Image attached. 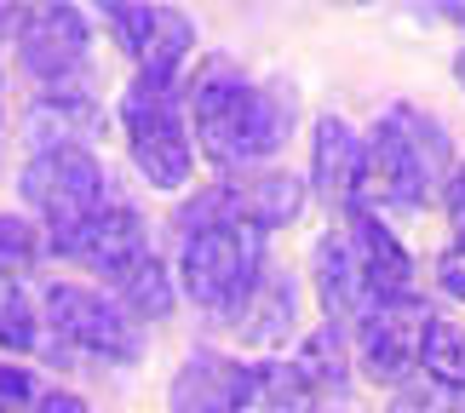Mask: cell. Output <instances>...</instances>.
<instances>
[{"instance_id": "cell-17", "label": "cell", "mask_w": 465, "mask_h": 413, "mask_svg": "<svg viewBox=\"0 0 465 413\" xmlns=\"http://www.w3.org/2000/svg\"><path fill=\"white\" fill-rule=\"evenodd\" d=\"M293 304H299L293 281L264 270V281L253 287V299H247L242 310L230 316V328H236L247 345H282V339L293 333Z\"/></svg>"}, {"instance_id": "cell-2", "label": "cell", "mask_w": 465, "mask_h": 413, "mask_svg": "<svg viewBox=\"0 0 465 413\" xmlns=\"http://www.w3.org/2000/svg\"><path fill=\"white\" fill-rule=\"evenodd\" d=\"M121 133H127L133 167L155 190H184L195 167L190 115H184V75H138L121 93Z\"/></svg>"}, {"instance_id": "cell-7", "label": "cell", "mask_w": 465, "mask_h": 413, "mask_svg": "<svg viewBox=\"0 0 465 413\" xmlns=\"http://www.w3.org/2000/svg\"><path fill=\"white\" fill-rule=\"evenodd\" d=\"M41 310H46L52 339H64L69 350L104 356V362H133V356H138V328H133V316L121 310L115 299L93 293V287H81V281H52L46 293H41Z\"/></svg>"}, {"instance_id": "cell-27", "label": "cell", "mask_w": 465, "mask_h": 413, "mask_svg": "<svg viewBox=\"0 0 465 413\" xmlns=\"http://www.w3.org/2000/svg\"><path fill=\"white\" fill-rule=\"evenodd\" d=\"M442 207H449V219L460 224V236H465V167L449 178V190H442Z\"/></svg>"}, {"instance_id": "cell-12", "label": "cell", "mask_w": 465, "mask_h": 413, "mask_svg": "<svg viewBox=\"0 0 465 413\" xmlns=\"http://www.w3.org/2000/svg\"><path fill=\"white\" fill-rule=\"evenodd\" d=\"M311 184L328 207H351L368 190V138L351 127L345 115H322L311 138Z\"/></svg>"}, {"instance_id": "cell-31", "label": "cell", "mask_w": 465, "mask_h": 413, "mask_svg": "<svg viewBox=\"0 0 465 413\" xmlns=\"http://www.w3.org/2000/svg\"><path fill=\"white\" fill-rule=\"evenodd\" d=\"M0 127H6V121H0Z\"/></svg>"}, {"instance_id": "cell-23", "label": "cell", "mask_w": 465, "mask_h": 413, "mask_svg": "<svg viewBox=\"0 0 465 413\" xmlns=\"http://www.w3.org/2000/svg\"><path fill=\"white\" fill-rule=\"evenodd\" d=\"M41 259V230L17 212H0V276H24Z\"/></svg>"}, {"instance_id": "cell-21", "label": "cell", "mask_w": 465, "mask_h": 413, "mask_svg": "<svg viewBox=\"0 0 465 413\" xmlns=\"http://www.w3.org/2000/svg\"><path fill=\"white\" fill-rule=\"evenodd\" d=\"M41 310H35V299L24 293V281L17 276H0V350L12 356H29L41 350Z\"/></svg>"}, {"instance_id": "cell-29", "label": "cell", "mask_w": 465, "mask_h": 413, "mask_svg": "<svg viewBox=\"0 0 465 413\" xmlns=\"http://www.w3.org/2000/svg\"><path fill=\"white\" fill-rule=\"evenodd\" d=\"M454 81L465 86V46H460V58H454Z\"/></svg>"}, {"instance_id": "cell-3", "label": "cell", "mask_w": 465, "mask_h": 413, "mask_svg": "<svg viewBox=\"0 0 465 413\" xmlns=\"http://www.w3.org/2000/svg\"><path fill=\"white\" fill-rule=\"evenodd\" d=\"M449 172V138L414 103H397L368 133V190L397 212H420L431 202L437 178Z\"/></svg>"}, {"instance_id": "cell-1", "label": "cell", "mask_w": 465, "mask_h": 413, "mask_svg": "<svg viewBox=\"0 0 465 413\" xmlns=\"http://www.w3.org/2000/svg\"><path fill=\"white\" fill-rule=\"evenodd\" d=\"M293 93L282 81H247L230 58H202L184 81V115L202 150L219 172H242L253 161L276 155L293 133Z\"/></svg>"}, {"instance_id": "cell-10", "label": "cell", "mask_w": 465, "mask_h": 413, "mask_svg": "<svg viewBox=\"0 0 465 413\" xmlns=\"http://www.w3.org/2000/svg\"><path fill=\"white\" fill-rule=\"evenodd\" d=\"M115 46L138 58V75H184L195 46V24L178 6H104Z\"/></svg>"}, {"instance_id": "cell-26", "label": "cell", "mask_w": 465, "mask_h": 413, "mask_svg": "<svg viewBox=\"0 0 465 413\" xmlns=\"http://www.w3.org/2000/svg\"><path fill=\"white\" fill-rule=\"evenodd\" d=\"M437 281H442V287H449V293L465 304V236H454V247L437 259Z\"/></svg>"}, {"instance_id": "cell-28", "label": "cell", "mask_w": 465, "mask_h": 413, "mask_svg": "<svg viewBox=\"0 0 465 413\" xmlns=\"http://www.w3.org/2000/svg\"><path fill=\"white\" fill-rule=\"evenodd\" d=\"M17 29H24V12H17V6H0V34H17Z\"/></svg>"}, {"instance_id": "cell-19", "label": "cell", "mask_w": 465, "mask_h": 413, "mask_svg": "<svg viewBox=\"0 0 465 413\" xmlns=\"http://www.w3.org/2000/svg\"><path fill=\"white\" fill-rule=\"evenodd\" d=\"M242 413H322V408L299 385L293 362H253V397H247Z\"/></svg>"}, {"instance_id": "cell-20", "label": "cell", "mask_w": 465, "mask_h": 413, "mask_svg": "<svg viewBox=\"0 0 465 413\" xmlns=\"http://www.w3.org/2000/svg\"><path fill=\"white\" fill-rule=\"evenodd\" d=\"M115 293H121V310L127 316H173V276H167V264H161L155 253L150 259H138L127 276H115Z\"/></svg>"}, {"instance_id": "cell-24", "label": "cell", "mask_w": 465, "mask_h": 413, "mask_svg": "<svg viewBox=\"0 0 465 413\" xmlns=\"http://www.w3.org/2000/svg\"><path fill=\"white\" fill-rule=\"evenodd\" d=\"M385 413H465V402L454 397V390H442V385L425 379V385H402Z\"/></svg>"}, {"instance_id": "cell-4", "label": "cell", "mask_w": 465, "mask_h": 413, "mask_svg": "<svg viewBox=\"0 0 465 413\" xmlns=\"http://www.w3.org/2000/svg\"><path fill=\"white\" fill-rule=\"evenodd\" d=\"M178 276H184V293L202 304V310L230 321L253 299V287L264 281V230L219 224V230H202V236H184Z\"/></svg>"}, {"instance_id": "cell-30", "label": "cell", "mask_w": 465, "mask_h": 413, "mask_svg": "<svg viewBox=\"0 0 465 413\" xmlns=\"http://www.w3.org/2000/svg\"><path fill=\"white\" fill-rule=\"evenodd\" d=\"M322 413H333V408H322Z\"/></svg>"}, {"instance_id": "cell-25", "label": "cell", "mask_w": 465, "mask_h": 413, "mask_svg": "<svg viewBox=\"0 0 465 413\" xmlns=\"http://www.w3.org/2000/svg\"><path fill=\"white\" fill-rule=\"evenodd\" d=\"M35 379H29V368H17V362H0V413H35Z\"/></svg>"}, {"instance_id": "cell-22", "label": "cell", "mask_w": 465, "mask_h": 413, "mask_svg": "<svg viewBox=\"0 0 465 413\" xmlns=\"http://www.w3.org/2000/svg\"><path fill=\"white\" fill-rule=\"evenodd\" d=\"M420 368H425V379L442 385V390H465V328L460 321H431V333H425V356H420Z\"/></svg>"}, {"instance_id": "cell-8", "label": "cell", "mask_w": 465, "mask_h": 413, "mask_svg": "<svg viewBox=\"0 0 465 413\" xmlns=\"http://www.w3.org/2000/svg\"><path fill=\"white\" fill-rule=\"evenodd\" d=\"M86 46H93V29H86L81 6H35V12H24V29H17V64H24L46 93H58V86H69L81 75Z\"/></svg>"}, {"instance_id": "cell-18", "label": "cell", "mask_w": 465, "mask_h": 413, "mask_svg": "<svg viewBox=\"0 0 465 413\" xmlns=\"http://www.w3.org/2000/svg\"><path fill=\"white\" fill-rule=\"evenodd\" d=\"M293 373L311 397H339L351 385V368H345V345H339V328H316L293 356Z\"/></svg>"}, {"instance_id": "cell-15", "label": "cell", "mask_w": 465, "mask_h": 413, "mask_svg": "<svg viewBox=\"0 0 465 413\" xmlns=\"http://www.w3.org/2000/svg\"><path fill=\"white\" fill-rule=\"evenodd\" d=\"M311 281H316V299H322V316H328V328H339V321H362V310L373 304L362 270H356V253L345 241V230H328V236L316 241L311 253Z\"/></svg>"}, {"instance_id": "cell-5", "label": "cell", "mask_w": 465, "mask_h": 413, "mask_svg": "<svg viewBox=\"0 0 465 413\" xmlns=\"http://www.w3.org/2000/svg\"><path fill=\"white\" fill-rule=\"evenodd\" d=\"M17 190L24 202L41 212L52 230L93 219L98 207H110V172L93 150H41L24 161L17 172Z\"/></svg>"}, {"instance_id": "cell-11", "label": "cell", "mask_w": 465, "mask_h": 413, "mask_svg": "<svg viewBox=\"0 0 465 413\" xmlns=\"http://www.w3.org/2000/svg\"><path fill=\"white\" fill-rule=\"evenodd\" d=\"M253 397V362L224 350H190L167 385V413H242Z\"/></svg>"}, {"instance_id": "cell-6", "label": "cell", "mask_w": 465, "mask_h": 413, "mask_svg": "<svg viewBox=\"0 0 465 413\" xmlns=\"http://www.w3.org/2000/svg\"><path fill=\"white\" fill-rule=\"evenodd\" d=\"M431 304L420 293H402V299H373L362 321H356V362L373 385H408V373L420 368L425 356V333H431Z\"/></svg>"}, {"instance_id": "cell-16", "label": "cell", "mask_w": 465, "mask_h": 413, "mask_svg": "<svg viewBox=\"0 0 465 413\" xmlns=\"http://www.w3.org/2000/svg\"><path fill=\"white\" fill-rule=\"evenodd\" d=\"M236 184V207H242V224H253V230H282V224H293L299 212H305V178H293V172H253L242 184V178H230Z\"/></svg>"}, {"instance_id": "cell-14", "label": "cell", "mask_w": 465, "mask_h": 413, "mask_svg": "<svg viewBox=\"0 0 465 413\" xmlns=\"http://www.w3.org/2000/svg\"><path fill=\"white\" fill-rule=\"evenodd\" d=\"M24 133L35 143V155L41 150H86L104 133V110L81 86H58V93H41L24 110Z\"/></svg>"}, {"instance_id": "cell-13", "label": "cell", "mask_w": 465, "mask_h": 413, "mask_svg": "<svg viewBox=\"0 0 465 413\" xmlns=\"http://www.w3.org/2000/svg\"><path fill=\"white\" fill-rule=\"evenodd\" d=\"M345 241H351L356 270H362L373 299H402L408 287H414V259H408V247L391 236V224H380V212L356 207L351 224H345Z\"/></svg>"}, {"instance_id": "cell-9", "label": "cell", "mask_w": 465, "mask_h": 413, "mask_svg": "<svg viewBox=\"0 0 465 413\" xmlns=\"http://www.w3.org/2000/svg\"><path fill=\"white\" fill-rule=\"evenodd\" d=\"M52 253L69 259V264H86V270H104V276H127L138 259H150V236H144V219L133 207H98L93 219L81 224H64L52 230Z\"/></svg>"}]
</instances>
